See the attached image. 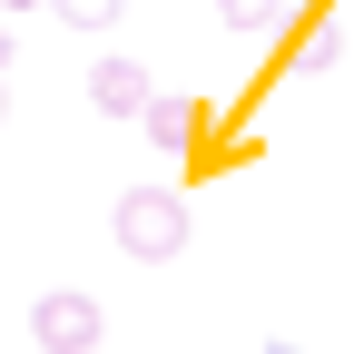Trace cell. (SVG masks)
<instances>
[{
	"mask_svg": "<svg viewBox=\"0 0 364 354\" xmlns=\"http://www.w3.org/2000/svg\"><path fill=\"white\" fill-rule=\"evenodd\" d=\"M0 118H10V79H0Z\"/></svg>",
	"mask_w": 364,
	"mask_h": 354,
	"instance_id": "9c48e42d",
	"label": "cell"
},
{
	"mask_svg": "<svg viewBox=\"0 0 364 354\" xmlns=\"http://www.w3.org/2000/svg\"><path fill=\"white\" fill-rule=\"evenodd\" d=\"M0 10H40V0H0Z\"/></svg>",
	"mask_w": 364,
	"mask_h": 354,
	"instance_id": "ba28073f",
	"label": "cell"
},
{
	"mask_svg": "<svg viewBox=\"0 0 364 354\" xmlns=\"http://www.w3.org/2000/svg\"><path fill=\"white\" fill-rule=\"evenodd\" d=\"M138 128H148V148H158V158H187V148H197V99H168V89H158Z\"/></svg>",
	"mask_w": 364,
	"mask_h": 354,
	"instance_id": "277c9868",
	"label": "cell"
},
{
	"mask_svg": "<svg viewBox=\"0 0 364 354\" xmlns=\"http://www.w3.org/2000/svg\"><path fill=\"white\" fill-rule=\"evenodd\" d=\"M109 227H119V246L138 266H168V256H187V197L178 187H128L109 207Z\"/></svg>",
	"mask_w": 364,
	"mask_h": 354,
	"instance_id": "6da1fadb",
	"label": "cell"
},
{
	"mask_svg": "<svg viewBox=\"0 0 364 354\" xmlns=\"http://www.w3.org/2000/svg\"><path fill=\"white\" fill-rule=\"evenodd\" d=\"M266 354H296V345H266Z\"/></svg>",
	"mask_w": 364,
	"mask_h": 354,
	"instance_id": "30bf717a",
	"label": "cell"
},
{
	"mask_svg": "<svg viewBox=\"0 0 364 354\" xmlns=\"http://www.w3.org/2000/svg\"><path fill=\"white\" fill-rule=\"evenodd\" d=\"M99 335H109V315H99V295H79V286H50L30 305V345L40 354H99Z\"/></svg>",
	"mask_w": 364,
	"mask_h": 354,
	"instance_id": "7a4b0ae2",
	"label": "cell"
},
{
	"mask_svg": "<svg viewBox=\"0 0 364 354\" xmlns=\"http://www.w3.org/2000/svg\"><path fill=\"white\" fill-rule=\"evenodd\" d=\"M217 20H227L237 40H276V30L296 20V0H217Z\"/></svg>",
	"mask_w": 364,
	"mask_h": 354,
	"instance_id": "5b68a950",
	"label": "cell"
},
{
	"mask_svg": "<svg viewBox=\"0 0 364 354\" xmlns=\"http://www.w3.org/2000/svg\"><path fill=\"white\" fill-rule=\"evenodd\" d=\"M50 10H60L69 30H119V10H128V0H50Z\"/></svg>",
	"mask_w": 364,
	"mask_h": 354,
	"instance_id": "8992f818",
	"label": "cell"
},
{
	"mask_svg": "<svg viewBox=\"0 0 364 354\" xmlns=\"http://www.w3.org/2000/svg\"><path fill=\"white\" fill-rule=\"evenodd\" d=\"M148 99H158V89H148L138 59H99V69H89V109L99 118H148Z\"/></svg>",
	"mask_w": 364,
	"mask_h": 354,
	"instance_id": "3957f363",
	"label": "cell"
},
{
	"mask_svg": "<svg viewBox=\"0 0 364 354\" xmlns=\"http://www.w3.org/2000/svg\"><path fill=\"white\" fill-rule=\"evenodd\" d=\"M0 69H10V10H0Z\"/></svg>",
	"mask_w": 364,
	"mask_h": 354,
	"instance_id": "52a82bcc",
	"label": "cell"
}]
</instances>
